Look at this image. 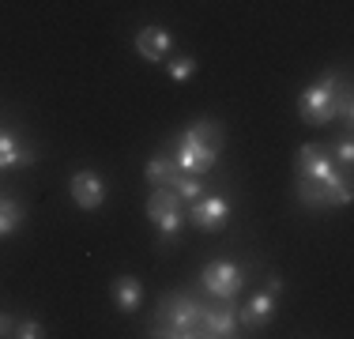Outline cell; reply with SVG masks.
I'll return each instance as SVG.
<instances>
[{"mask_svg": "<svg viewBox=\"0 0 354 339\" xmlns=\"http://www.w3.org/2000/svg\"><path fill=\"white\" fill-rule=\"evenodd\" d=\"M294 174H298V200L306 208H347L354 196L351 177L335 170L332 147L324 143H301L294 155Z\"/></svg>", "mask_w": 354, "mask_h": 339, "instance_id": "6da1fadb", "label": "cell"}, {"mask_svg": "<svg viewBox=\"0 0 354 339\" xmlns=\"http://www.w3.org/2000/svg\"><path fill=\"white\" fill-rule=\"evenodd\" d=\"M223 125L212 121V117H204V121H196L192 129H185L177 136V155L174 163L181 170H189V174H204L207 166L218 158V151H223Z\"/></svg>", "mask_w": 354, "mask_h": 339, "instance_id": "7a4b0ae2", "label": "cell"}, {"mask_svg": "<svg viewBox=\"0 0 354 339\" xmlns=\"http://www.w3.org/2000/svg\"><path fill=\"white\" fill-rule=\"evenodd\" d=\"M162 339H196L204 336V305L185 294H166L155 313V332Z\"/></svg>", "mask_w": 354, "mask_h": 339, "instance_id": "3957f363", "label": "cell"}, {"mask_svg": "<svg viewBox=\"0 0 354 339\" xmlns=\"http://www.w3.org/2000/svg\"><path fill=\"white\" fill-rule=\"evenodd\" d=\"M339 87H343L339 75H335V72H324V75L313 83V87L301 91L298 113L306 117L309 125H328V121H335V95H339Z\"/></svg>", "mask_w": 354, "mask_h": 339, "instance_id": "277c9868", "label": "cell"}, {"mask_svg": "<svg viewBox=\"0 0 354 339\" xmlns=\"http://www.w3.org/2000/svg\"><path fill=\"white\" fill-rule=\"evenodd\" d=\"M200 283H204V291L215 294L218 302H234L241 294V286H245V268L234 264V260H212V264L204 268V275H200Z\"/></svg>", "mask_w": 354, "mask_h": 339, "instance_id": "5b68a950", "label": "cell"}, {"mask_svg": "<svg viewBox=\"0 0 354 339\" xmlns=\"http://www.w3.org/2000/svg\"><path fill=\"white\" fill-rule=\"evenodd\" d=\"M147 219L162 230V237L170 241V237L181 230V223H185V211H181V196L170 189V185H158L155 192H151V200H147Z\"/></svg>", "mask_w": 354, "mask_h": 339, "instance_id": "8992f818", "label": "cell"}, {"mask_svg": "<svg viewBox=\"0 0 354 339\" xmlns=\"http://www.w3.org/2000/svg\"><path fill=\"white\" fill-rule=\"evenodd\" d=\"M226 219H230V200L226 196H200L192 200L189 223L200 226V230H223Z\"/></svg>", "mask_w": 354, "mask_h": 339, "instance_id": "52a82bcc", "label": "cell"}, {"mask_svg": "<svg viewBox=\"0 0 354 339\" xmlns=\"http://www.w3.org/2000/svg\"><path fill=\"white\" fill-rule=\"evenodd\" d=\"M72 200L80 203L83 211H98L106 203V185L102 177L95 174V170H80V174L72 177Z\"/></svg>", "mask_w": 354, "mask_h": 339, "instance_id": "ba28073f", "label": "cell"}, {"mask_svg": "<svg viewBox=\"0 0 354 339\" xmlns=\"http://www.w3.org/2000/svg\"><path fill=\"white\" fill-rule=\"evenodd\" d=\"M136 53L143 57V61H162L166 53H170V30L166 27H143L136 34Z\"/></svg>", "mask_w": 354, "mask_h": 339, "instance_id": "9c48e42d", "label": "cell"}, {"mask_svg": "<svg viewBox=\"0 0 354 339\" xmlns=\"http://www.w3.org/2000/svg\"><path fill=\"white\" fill-rule=\"evenodd\" d=\"M238 309L234 305H223V309H204V336L215 339H230L238 336Z\"/></svg>", "mask_w": 354, "mask_h": 339, "instance_id": "30bf717a", "label": "cell"}, {"mask_svg": "<svg viewBox=\"0 0 354 339\" xmlns=\"http://www.w3.org/2000/svg\"><path fill=\"white\" fill-rule=\"evenodd\" d=\"M113 302H117V309H121V313H136L140 302H143L140 279H132V275H121V279H117V283H113Z\"/></svg>", "mask_w": 354, "mask_h": 339, "instance_id": "8fae6325", "label": "cell"}, {"mask_svg": "<svg viewBox=\"0 0 354 339\" xmlns=\"http://www.w3.org/2000/svg\"><path fill=\"white\" fill-rule=\"evenodd\" d=\"M272 313H275V294H257V298H249V305L241 309L238 324H245V328H260L264 320H272Z\"/></svg>", "mask_w": 354, "mask_h": 339, "instance_id": "7c38bea8", "label": "cell"}, {"mask_svg": "<svg viewBox=\"0 0 354 339\" xmlns=\"http://www.w3.org/2000/svg\"><path fill=\"white\" fill-rule=\"evenodd\" d=\"M35 163V151L23 147L12 132H0V166H27Z\"/></svg>", "mask_w": 354, "mask_h": 339, "instance_id": "4fadbf2b", "label": "cell"}, {"mask_svg": "<svg viewBox=\"0 0 354 339\" xmlns=\"http://www.w3.org/2000/svg\"><path fill=\"white\" fill-rule=\"evenodd\" d=\"M177 174H181V166H177L170 155L151 158V163L143 166V177H147V181H158V185H174V177H177Z\"/></svg>", "mask_w": 354, "mask_h": 339, "instance_id": "5bb4252c", "label": "cell"}, {"mask_svg": "<svg viewBox=\"0 0 354 339\" xmlns=\"http://www.w3.org/2000/svg\"><path fill=\"white\" fill-rule=\"evenodd\" d=\"M19 223H23V208H19V200H0V237H8V234H15L19 230Z\"/></svg>", "mask_w": 354, "mask_h": 339, "instance_id": "9a60e30c", "label": "cell"}, {"mask_svg": "<svg viewBox=\"0 0 354 339\" xmlns=\"http://www.w3.org/2000/svg\"><path fill=\"white\" fill-rule=\"evenodd\" d=\"M170 189H174L181 200H200V196H204V185H200L196 174H177Z\"/></svg>", "mask_w": 354, "mask_h": 339, "instance_id": "2e32d148", "label": "cell"}, {"mask_svg": "<svg viewBox=\"0 0 354 339\" xmlns=\"http://www.w3.org/2000/svg\"><path fill=\"white\" fill-rule=\"evenodd\" d=\"M335 117H339V121H351V117H354V106H351V87H339V95H335Z\"/></svg>", "mask_w": 354, "mask_h": 339, "instance_id": "e0dca14e", "label": "cell"}, {"mask_svg": "<svg viewBox=\"0 0 354 339\" xmlns=\"http://www.w3.org/2000/svg\"><path fill=\"white\" fill-rule=\"evenodd\" d=\"M192 72H196V61H192V57H181V61H170V75H174V80H189Z\"/></svg>", "mask_w": 354, "mask_h": 339, "instance_id": "ac0fdd59", "label": "cell"}, {"mask_svg": "<svg viewBox=\"0 0 354 339\" xmlns=\"http://www.w3.org/2000/svg\"><path fill=\"white\" fill-rule=\"evenodd\" d=\"M335 163H339V166H351V163H354V143H351V136H343V140L335 143Z\"/></svg>", "mask_w": 354, "mask_h": 339, "instance_id": "d6986e66", "label": "cell"}, {"mask_svg": "<svg viewBox=\"0 0 354 339\" xmlns=\"http://www.w3.org/2000/svg\"><path fill=\"white\" fill-rule=\"evenodd\" d=\"M12 336H19V339H38V336H46V332H41L38 320H23V324H15Z\"/></svg>", "mask_w": 354, "mask_h": 339, "instance_id": "ffe728a7", "label": "cell"}, {"mask_svg": "<svg viewBox=\"0 0 354 339\" xmlns=\"http://www.w3.org/2000/svg\"><path fill=\"white\" fill-rule=\"evenodd\" d=\"M12 328H15V320H12V317H4V313H0V336H12Z\"/></svg>", "mask_w": 354, "mask_h": 339, "instance_id": "44dd1931", "label": "cell"}, {"mask_svg": "<svg viewBox=\"0 0 354 339\" xmlns=\"http://www.w3.org/2000/svg\"><path fill=\"white\" fill-rule=\"evenodd\" d=\"M279 291H283V279L272 275V279H268V294H279Z\"/></svg>", "mask_w": 354, "mask_h": 339, "instance_id": "7402d4cb", "label": "cell"}]
</instances>
